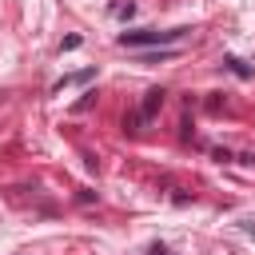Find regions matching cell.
<instances>
[{
	"label": "cell",
	"mask_w": 255,
	"mask_h": 255,
	"mask_svg": "<svg viewBox=\"0 0 255 255\" xmlns=\"http://www.w3.org/2000/svg\"><path fill=\"white\" fill-rule=\"evenodd\" d=\"M175 48H143L139 52V64H159V60H171Z\"/></svg>",
	"instance_id": "4"
},
{
	"label": "cell",
	"mask_w": 255,
	"mask_h": 255,
	"mask_svg": "<svg viewBox=\"0 0 255 255\" xmlns=\"http://www.w3.org/2000/svg\"><path fill=\"white\" fill-rule=\"evenodd\" d=\"M223 64H227V68H231V72H235V76H243V80H247V76H251V68H247V64H243V60H239V56H227V60H223Z\"/></svg>",
	"instance_id": "5"
},
{
	"label": "cell",
	"mask_w": 255,
	"mask_h": 255,
	"mask_svg": "<svg viewBox=\"0 0 255 255\" xmlns=\"http://www.w3.org/2000/svg\"><path fill=\"white\" fill-rule=\"evenodd\" d=\"M187 36V28H171V32H155V28H139V32H120V48H167L179 44Z\"/></svg>",
	"instance_id": "1"
},
{
	"label": "cell",
	"mask_w": 255,
	"mask_h": 255,
	"mask_svg": "<svg viewBox=\"0 0 255 255\" xmlns=\"http://www.w3.org/2000/svg\"><path fill=\"white\" fill-rule=\"evenodd\" d=\"M88 80H96V68H84V72H72V76H64L52 92H64V88H72V84H88Z\"/></svg>",
	"instance_id": "3"
},
{
	"label": "cell",
	"mask_w": 255,
	"mask_h": 255,
	"mask_svg": "<svg viewBox=\"0 0 255 255\" xmlns=\"http://www.w3.org/2000/svg\"><path fill=\"white\" fill-rule=\"evenodd\" d=\"M163 100H167V92L163 88H151V92H143V104H139V124H151L155 116H159V108H163Z\"/></svg>",
	"instance_id": "2"
},
{
	"label": "cell",
	"mask_w": 255,
	"mask_h": 255,
	"mask_svg": "<svg viewBox=\"0 0 255 255\" xmlns=\"http://www.w3.org/2000/svg\"><path fill=\"white\" fill-rule=\"evenodd\" d=\"M92 100H96L92 92H88V96H80V100H76V112H88V108H92Z\"/></svg>",
	"instance_id": "6"
}]
</instances>
